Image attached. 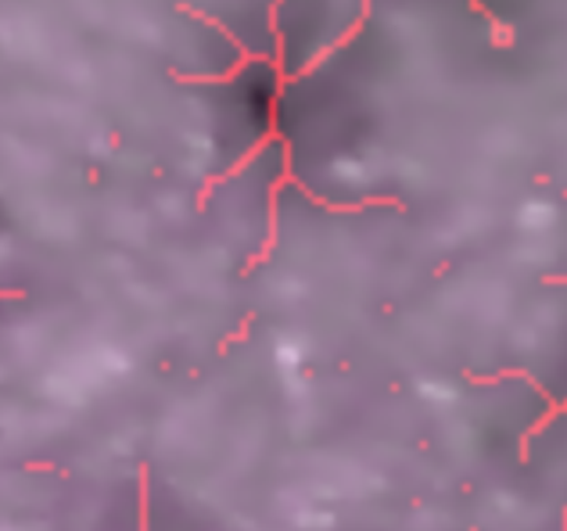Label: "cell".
Listing matches in <instances>:
<instances>
[{"instance_id":"obj_1","label":"cell","mask_w":567,"mask_h":531,"mask_svg":"<svg viewBox=\"0 0 567 531\" xmlns=\"http://www.w3.org/2000/svg\"><path fill=\"white\" fill-rule=\"evenodd\" d=\"M274 133L317 201L424 219L539 187L567 108L477 0H374L338 51L280 80Z\"/></svg>"},{"instance_id":"obj_2","label":"cell","mask_w":567,"mask_h":531,"mask_svg":"<svg viewBox=\"0 0 567 531\" xmlns=\"http://www.w3.org/2000/svg\"><path fill=\"white\" fill-rule=\"evenodd\" d=\"M488 374H517L554 406H567V280L528 273Z\"/></svg>"},{"instance_id":"obj_3","label":"cell","mask_w":567,"mask_h":531,"mask_svg":"<svg viewBox=\"0 0 567 531\" xmlns=\"http://www.w3.org/2000/svg\"><path fill=\"white\" fill-rule=\"evenodd\" d=\"M374 0H274V62L280 76L323 62L367 22Z\"/></svg>"},{"instance_id":"obj_4","label":"cell","mask_w":567,"mask_h":531,"mask_svg":"<svg viewBox=\"0 0 567 531\" xmlns=\"http://www.w3.org/2000/svg\"><path fill=\"white\" fill-rule=\"evenodd\" d=\"M514 209L517 223V266L532 277L567 280V190L539 184L520 198Z\"/></svg>"},{"instance_id":"obj_5","label":"cell","mask_w":567,"mask_h":531,"mask_svg":"<svg viewBox=\"0 0 567 531\" xmlns=\"http://www.w3.org/2000/svg\"><path fill=\"white\" fill-rule=\"evenodd\" d=\"M477 4H482V11L488 14V19L496 22L506 37H511L514 29L528 19L532 8L539 4V0H477Z\"/></svg>"},{"instance_id":"obj_6","label":"cell","mask_w":567,"mask_h":531,"mask_svg":"<svg viewBox=\"0 0 567 531\" xmlns=\"http://www.w3.org/2000/svg\"><path fill=\"white\" fill-rule=\"evenodd\" d=\"M543 184L567 190V140H564L560 152L554 155V162H549V169H546V176H543Z\"/></svg>"},{"instance_id":"obj_7","label":"cell","mask_w":567,"mask_h":531,"mask_svg":"<svg viewBox=\"0 0 567 531\" xmlns=\"http://www.w3.org/2000/svg\"><path fill=\"white\" fill-rule=\"evenodd\" d=\"M8 238H4V230H0V294L8 291Z\"/></svg>"},{"instance_id":"obj_8","label":"cell","mask_w":567,"mask_h":531,"mask_svg":"<svg viewBox=\"0 0 567 531\" xmlns=\"http://www.w3.org/2000/svg\"><path fill=\"white\" fill-rule=\"evenodd\" d=\"M564 524H567V510H564Z\"/></svg>"}]
</instances>
